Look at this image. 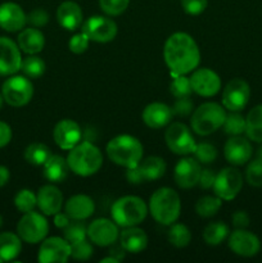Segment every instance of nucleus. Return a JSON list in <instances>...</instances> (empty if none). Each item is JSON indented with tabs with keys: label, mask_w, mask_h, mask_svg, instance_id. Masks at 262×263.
<instances>
[{
	"label": "nucleus",
	"mask_w": 262,
	"mask_h": 263,
	"mask_svg": "<svg viewBox=\"0 0 262 263\" xmlns=\"http://www.w3.org/2000/svg\"><path fill=\"white\" fill-rule=\"evenodd\" d=\"M202 166L195 158L185 157L181 158L175 166L174 179L180 189H192L199 181Z\"/></svg>",
	"instance_id": "nucleus-20"
},
{
	"label": "nucleus",
	"mask_w": 262,
	"mask_h": 263,
	"mask_svg": "<svg viewBox=\"0 0 262 263\" xmlns=\"http://www.w3.org/2000/svg\"><path fill=\"white\" fill-rule=\"evenodd\" d=\"M44 177L51 184H61L68 177L69 166L67 158L58 156V154H51L50 158L44 163Z\"/></svg>",
	"instance_id": "nucleus-28"
},
{
	"label": "nucleus",
	"mask_w": 262,
	"mask_h": 263,
	"mask_svg": "<svg viewBox=\"0 0 262 263\" xmlns=\"http://www.w3.org/2000/svg\"><path fill=\"white\" fill-rule=\"evenodd\" d=\"M193 92L203 98L215 97L221 90V79L215 71L210 68H197L189 77Z\"/></svg>",
	"instance_id": "nucleus-16"
},
{
	"label": "nucleus",
	"mask_w": 262,
	"mask_h": 263,
	"mask_svg": "<svg viewBox=\"0 0 262 263\" xmlns=\"http://www.w3.org/2000/svg\"><path fill=\"white\" fill-rule=\"evenodd\" d=\"M244 184V177L239 170L235 167H226L216 174L215 184H213V192L220 199L225 202L235 199L241 192Z\"/></svg>",
	"instance_id": "nucleus-11"
},
{
	"label": "nucleus",
	"mask_w": 262,
	"mask_h": 263,
	"mask_svg": "<svg viewBox=\"0 0 262 263\" xmlns=\"http://www.w3.org/2000/svg\"><path fill=\"white\" fill-rule=\"evenodd\" d=\"M38 207L41 213L45 216H54L55 213L61 212L63 207V194L55 185H44L39 189L38 194Z\"/></svg>",
	"instance_id": "nucleus-23"
},
{
	"label": "nucleus",
	"mask_w": 262,
	"mask_h": 263,
	"mask_svg": "<svg viewBox=\"0 0 262 263\" xmlns=\"http://www.w3.org/2000/svg\"><path fill=\"white\" fill-rule=\"evenodd\" d=\"M22 55L17 43L0 36V76H12L21 71Z\"/></svg>",
	"instance_id": "nucleus-17"
},
{
	"label": "nucleus",
	"mask_w": 262,
	"mask_h": 263,
	"mask_svg": "<svg viewBox=\"0 0 262 263\" xmlns=\"http://www.w3.org/2000/svg\"><path fill=\"white\" fill-rule=\"evenodd\" d=\"M193 154H194L195 159H197L199 163L210 164L216 161V158H217L218 156V152L215 145H212L211 143H207V141H203V143H198L197 145H195Z\"/></svg>",
	"instance_id": "nucleus-41"
},
{
	"label": "nucleus",
	"mask_w": 262,
	"mask_h": 263,
	"mask_svg": "<svg viewBox=\"0 0 262 263\" xmlns=\"http://www.w3.org/2000/svg\"><path fill=\"white\" fill-rule=\"evenodd\" d=\"M257 158L262 159V145L259 146V149H258V151H257Z\"/></svg>",
	"instance_id": "nucleus-56"
},
{
	"label": "nucleus",
	"mask_w": 262,
	"mask_h": 263,
	"mask_svg": "<svg viewBox=\"0 0 262 263\" xmlns=\"http://www.w3.org/2000/svg\"><path fill=\"white\" fill-rule=\"evenodd\" d=\"M249 98H251L249 84L246 80L236 77L225 85L221 103L229 112H240L247 107Z\"/></svg>",
	"instance_id": "nucleus-12"
},
{
	"label": "nucleus",
	"mask_w": 262,
	"mask_h": 263,
	"mask_svg": "<svg viewBox=\"0 0 262 263\" xmlns=\"http://www.w3.org/2000/svg\"><path fill=\"white\" fill-rule=\"evenodd\" d=\"M90 40L84 32L76 33V35L72 36L68 41V49L73 54H82L87 50L89 48Z\"/></svg>",
	"instance_id": "nucleus-45"
},
{
	"label": "nucleus",
	"mask_w": 262,
	"mask_h": 263,
	"mask_svg": "<svg viewBox=\"0 0 262 263\" xmlns=\"http://www.w3.org/2000/svg\"><path fill=\"white\" fill-rule=\"evenodd\" d=\"M3 103H4V98H3V94H0V109L3 107Z\"/></svg>",
	"instance_id": "nucleus-57"
},
{
	"label": "nucleus",
	"mask_w": 262,
	"mask_h": 263,
	"mask_svg": "<svg viewBox=\"0 0 262 263\" xmlns=\"http://www.w3.org/2000/svg\"><path fill=\"white\" fill-rule=\"evenodd\" d=\"M81 31L94 43H110L118 33L117 23L109 15H91L81 26Z\"/></svg>",
	"instance_id": "nucleus-10"
},
{
	"label": "nucleus",
	"mask_w": 262,
	"mask_h": 263,
	"mask_svg": "<svg viewBox=\"0 0 262 263\" xmlns=\"http://www.w3.org/2000/svg\"><path fill=\"white\" fill-rule=\"evenodd\" d=\"M10 179V172L8 170V167L0 166V187L5 186V185L9 182Z\"/></svg>",
	"instance_id": "nucleus-54"
},
{
	"label": "nucleus",
	"mask_w": 262,
	"mask_h": 263,
	"mask_svg": "<svg viewBox=\"0 0 262 263\" xmlns=\"http://www.w3.org/2000/svg\"><path fill=\"white\" fill-rule=\"evenodd\" d=\"M2 94L4 102L10 107H25L33 97V85L25 74H12L3 84Z\"/></svg>",
	"instance_id": "nucleus-7"
},
{
	"label": "nucleus",
	"mask_w": 262,
	"mask_h": 263,
	"mask_svg": "<svg viewBox=\"0 0 262 263\" xmlns=\"http://www.w3.org/2000/svg\"><path fill=\"white\" fill-rule=\"evenodd\" d=\"M118 240L123 251L133 254L141 253L148 246V235L143 229L138 226L123 228V230L120 233Z\"/></svg>",
	"instance_id": "nucleus-26"
},
{
	"label": "nucleus",
	"mask_w": 262,
	"mask_h": 263,
	"mask_svg": "<svg viewBox=\"0 0 262 263\" xmlns=\"http://www.w3.org/2000/svg\"><path fill=\"white\" fill-rule=\"evenodd\" d=\"M174 113L170 105L161 102H153L146 105L141 113V118L145 126L153 130H159L171 123Z\"/></svg>",
	"instance_id": "nucleus-22"
},
{
	"label": "nucleus",
	"mask_w": 262,
	"mask_h": 263,
	"mask_svg": "<svg viewBox=\"0 0 262 263\" xmlns=\"http://www.w3.org/2000/svg\"><path fill=\"white\" fill-rule=\"evenodd\" d=\"M226 112L223 105L215 102H205L193 110L190 127L199 136H208L222 127Z\"/></svg>",
	"instance_id": "nucleus-6"
},
{
	"label": "nucleus",
	"mask_w": 262,
	"mask_h": 263,
	"mask_svg": "<svg viewBox=\"0 0 262 263\" xmlns=\"http://www.w3.org/2000/svg\"><path fill=\"white\" fill-rule=\"evenodd\" d=\"M231 222L236 229H246L249 226L251 222V217L246 211H236L231 216Z\"/></svg>",
	"instance_id": "nucleus-50"
},
{
	"label": "nucleus",
	"mask_w": 262,
	"mask_h": 263,
	"mask_svg": "<svg viewBox=\"0 0 262 263\" xmlns=\"http://www.w3.org/2000/svg\"><path fill=\"white\" fill-rule=\"evenodd\" d=\"M138 170L143 182L156 181V180H159L166 174L167 164L161 157L152 156L145 158L144 161L141 159L140 163L138 164Z\"/></svg>",
	"instance_id": "nucleus-29"
},
{
	"label": "nucleus",
	"mask_w": 262,
	"mask_h": 263,
	"mask_svg": "<svg viewBox=\"0 0 262 263\" xmlns=\"http://www.w3.org/2000/svg\"><path fill=\"white\" fill-rule=\"evenodd\" d=\"M67 162L69 170L74 175L89 177L100 171L103 166V154L95 144L90 140H84L69 149Z\"/></svg>",
	"instance_id": "nucleus-2"
},
{
	"label": "nucleus",
	"mask_w": 262,
	"mask_h": 263,
	"mask_svg": "<svg viewBox=\"0 0 262 263\" xmlns=\"http://www.w3.org/2000/svg\"><path fill=\"white\" fill-rule=\"evenodd\" d=\"M228 244L234 254L244 258H252L261 251V240L258 236L246 229H236L229 234Z\"/></svg>",
	"instance_id": "nucleus-13"
},
{
	"label": "nucleus",
	"mask_w": 262,
	"mask_h": 263,
	"mask_svg": "<svg viewBox=\"0 0 262 263\" xmlns=\"http://www.w3.org/2000/svg\"><path fill=\"white\" fill-rule=\"evenodd\" d=\"M170 91L175 98H186L193 94L192 82L186 74H179V76L172 77V81L170 84Z\"/></svg>",
	"instance_id": "nucleus-40"
},
{
	"label": "nucleus",
	"mask_w": 262,
	"mask_h": 263,
	"mask_svg": "<svg viewBox=\"0 0 262 263\" xmlns=\"http://www.w3.org/2000/svg\"><path fill=\"white\" fill-rule=\"evenodd\" d=\"M53 139L59 148L69 151L82 140V130L76 121L64 118L54 126Z\"/></svg>",
	"instance_id": "nucleus-19"
},
{
	"label": "nucleus",
	"mask_w": 262,
	"mask_h": 263,
	"mask_svg": "<svg viewBox=\"0 0 262 263\" xmlns=\"http://www.w3.org/2000/svg\"><path fill=\"white\" fill-rule=\"evenodd\" d=\"M223 156L231 166H244L253 156L251 140L241 135L230 136L223 145Z\"/></svg>",
	"instance_id": "nucleus-18"
},
{
	"label": "nucleus",
	"mask_w": 262,
	"mask_h": 263,
	"mask_svg": "<svg viewBox=\"0 0 262 263\" xmlns=\"http://www.w3.org/2000/svg\"><path fill=\"white\" fill-rule=\"evenodd\" d=\"M163 59L171 77L192 73L200 63L199 46L189 33L175 32L164 43Z\"/></svg>",
	"instance_id": "nucleus-1"
},
{
	"label": "nucleus",
	"mask_w": 262,
	"mask_h": 263,
	"mask_svg": "<svg viewBox=\"0 0 262 263\" xmlns=\"http://www.w3.org/2000/svg\"><path fill=\"white\" fill-rule=\"evenodd\" d=\"M64 212L68 215L71 220L85 221L91 217L95 212V203L89 195L76 194L64 203Z\"/></svg>",
	"instance_id": "nucleus-24"
},
{
	"label": "nucleus",
	"mask_w": 262,
	"mask_h": 263,
	"mask_svg": "<svg viewBox=\"0 0 262 263\" xmlns=\"http://www.w3.org/2000/svg\"><path fill=\"white\" fill-rule=\"evenodd\" d=\"M48 233L49 222L44 213L35 212V211L23 213L17 223V234L25 243H41L48 236Z\"/></svg>",
	"instance_id": "nucleus-8"
},
{
	"label": "nucleus",
	"mask_w": 262,
	"mask_h": 263,
	"mask_svg": "<svg viewBox=\"0 0 262 263\" xmlns=\"http://www.w3.org/2000/svg\"><path fill=\"white\" fill-rule=\"evenodd\" d=\"M120 226L109 218H97L87 226V238L90 243L98 247L113 246L120 238Z\"/></svg>",
	"instance_id": "nucleus-14"
},
{
	"label": "nucleus",
	"mask_w": 262,
	"mask_h": 263,
	"mask_svg": "<svg viewBox=\"0 0 262 263\" xmlns=\"http://www.w3.org/2000/svg\"><path fill=\"white\" fill-rule=\"evenodd\" d=\"M105 152L110 161L123 168H131L143 159L144 148L138 138L133 135H118L108 141Z\"/></svg>",
	"instance_id": "nucleus-4"
},
{
	"label": "nucleus",
	"mask_w": 262,
	"mask_h": 263,
	"mask_svg": "<svg viewBox=\"0 0 262 263\" xmlns=\"http://www.w3.org/2000/svg\"><path fill=\"white\" fill-rule=\"evenodd\" d=\"M3 223H4V220H3V216L0 215V228H2V226H3Z\"/></svg>",
	"instance_id": "nucleus-58"
},
{
	"label": "nucleus",
	"mask_w": 262,
	"mask_h": 263,
	"mask_svg": "<svg viewBox=\"0 0 262 263\" xmlns=\"http://www.w3.org/2000/svg\"><path fill=\"white\" fill-rule=\"evenodd\" d=\"M102 263H107V262H110V263H117L120 262V259L118 258H115V257H105V258H103L102 261H100Z\"/></svg>",
	"instance_id": "nucleus-55"
},
{
	"label": "nucleus",
	"mask_w": 262,
	"mask_h": 263,
	"mask_svg": "<svg viewBox=\"0 0 262 263\" xmlns=\"http://www.w3.org/2000/svg\"><path fill=\"white\" fill-rule=\"evenodd\" d=\"M193 109H194V104L190 100V97L177 98L174 107H172V113L177 117H188L189 115H192Z\"/></svg>",
	"instance_id": "nucleus-47"
},
{
	"label": "nucleus",
	"mask_w": 262,
	"mask_h": 263,
	"mask_svg": "<svg viewBox=\"0 0 262 263\" xmlns=\"http://www.w3.org/2000/svg\"><path fill=\"white\" fill-rule=\"evenodd\" d=\"M208 0H181L184 12L189 15H199L207 9Z\"/></svg>",
	"instance_id": "nucleus-48"
},
{
	"label": "nucleus",
	"mask_w": 262,
	"mask_h": 263,
	"mask_svg": "<svg viewBox=\"0 0 262 263\" xmlns=\"http://www.w3.org/2000/svg\"><path fill=\"white\" fill-rule=\"evenodd\" d=\"M222 127L223 131L230 136L243 135L246 133V117L239 112H230V115H226Z\"/></svg>",
	"instance_id": "nucleus-38"
},
{
	"label": "nucleus",
	"mask_w": 262,
	"mask_h": 263,
	"mask_svg": "<svg viewBox=\"0 0 262 263\" xmlns=\"http://www.w3.org/2000/svg\"><path fill=\"white\" fill-rule=\"evenodd\" d=\"M244 134L253 143H262V104L256 105L248 112Z\"/></svg>",
	"instance_id": "nucleus-31"
},
{
	"label": "nucleus",
	"mask_w": 262,
	"mask_h": 263,
	"mask_svg": "<svg viewBox=\"0 0 262 263\" xmlns=\"http://www.w3.org/2000/svg\"><path fill=\"white\" fill-rule=\"evenodd\" d=\"M21 71L23 72L26 77L28 79H40L46 71V64L38 54H30L22 59V64H21Z\"/></svg>",
	"instance_id": "nucleus-35"
},
{
	"label": "nucleus",
	"mask_w": 262,
	"mask_h": 263,
	"mask_svg": "<svg viewBox=\"0 0 262 263\" xmlns=\"http://www.w3.org/2000/svg\"><path fill=\"white\" fill-rule=\"evenodd\" d=\"M57 21L64 30H77L84 23L81 7L76 2H71V0L63 2L57 9Z\"/></svg>",
	"instance_id": "nucleus-25"
},
{
	"label": "nucleus",
	"mask_w": 262,
	"mask_h": 263,
	"mask_svg": "<svg viewBox=\"0 0 262 263\" xmlns=\"http://www.w3.org/2000/svg\"><path fill=\"white\" fill-rule=\"evenodd\" d=\"M92 246L86 239L71 244V257L76 261H87L92 256Z\"/></svg>",
	"instance_id": "nucleus-44"
},
{
	"label": "nucleus",
	"mask_w": 262,
	"mask_h": 263,
	"mask_svg": "<svg viewBox=\"0 0 262 263\" xmlns=\"http://www.w3.org/2000/svg\"><path fill=\"white\" fill-rule=\"evenodd\" d=\"M221 207H222V199H220L217 195H204L195 203V212L199 217L211 218L217 215Z\"/></svg>",
	"instance_id": "nucleus-34"
},
{
	"label": "nucleus",
	"mask_w": 262,
	"mask_h": 263,
	"mask_svg": "<svg viewBox=\"0 0 262 263\" xmlns=\"http://www.w3.org/2000/svg\"><path fill=\"white\" fill-rule=\"evenodd\" d=\"M164 141L170 151L177 156H188L194 152L197 141L192 130L182 122H171L164 133Z\"/></svg>",
	"instance_id": "nucleus-9"
},
{
	"label": "nucleus",
	"mask_w": 262,
	"mask_h": 263,
	"mask_svg": "<svg viewBox=\"0 0 262 263\" xmlns=\"http://www.w3.org/2000/svg\"><path fill=\"white\" fill-rule=\"evenodd\" d=\"M148 210L153 220L159 225H172L179 220L181 213L180 195L171 187H159L151 195Z\"/></svg>",
	"instance_id": "nucleus-3"
},
{
	"label": "nucleus",
	"mask_w": 262,
	"mask_h": 263,
	"mask_svg": "<svg viewBox=\"0 0 262 263\" xmlns=\"http://www.w3.org/2000/svg\"><path fill=\"white\" fill-rule=\"evenodd\" d=\"M126 179H127V181L130 182V184H134V185L143 184V180H141L140 174H139L138 166L127 168V171H126Z\"/></svg>",
	"instance_id": "nucleus-52"
},
{
	"label": "nucleus",
	"mask_w": 262,
	"mask_h": 263,
	"mask_svg": "<svg viewBox=\"0 0 262 263\" xmlns=\"http://www.w3.org/2000/svg\"><path fill=\"white\" fill-rule=\"evenodd\" d=\"M69 221H71V218L68 217V215L66 212H58L54 215V225H55V228L62 229V230L68 225Z\"/></svg>",
	"instance_id": "nucleus-53"
},
{
	"label": "nucleus",
	"mask_w": 262,
	"mask_h": 263,
	"mask_svg": "<svg viewBox=\"0 0 262 263\" xmlns=\"http://www.w3.org/2000/svg\"><path fill=\"white\" fill-rule=\"evenodd\" d=\"M27 23V14L17 3L7 2L0 5V27L8 32H18Z\"/></svg>",
	"instance_id": "nucleus-21"
},
{
	"label": "nucleus",
	"mask_w": 262,
	"mask_h": 263,
	"mask_svg": "<svg viewBox=\"0 0 262 263\" xmlns=\"http://www.w3.org/2000/svg\"><path fill=\"white\" fill-rule=\"evenodd\" d=\"M167 238H169L171 246L176 247V248H185L192 241V233H190L189 228L184 223L174 222L172 225H170Z\"/></svg>",
	"instance_id": "nucleus-36"
},
{
	"label": "nucleus",
	"mask_w": 262,
	"mask_h": 263,
	"mask_svg": "<svg viewBox=\"0 0 262 263\" xmlns=\"http://www.w3.org/2000/svg\"><path fill=\"white\" fill-rule=\"evenodd\" d=\"M246 181L253 187L262 186V159L256 158L248 162L246 168Z\"/></svg>",
	"instance_id": "nucleus-42"
},
{
	"label": "nucleus",
	"mask_w": 262,
	"mask_h": 263,
	"mask_svg": "<svg viewBox=\"0 0 262 263\" xmlns=\"http://www.w3.org/2000/svg\"><path fill=\"white\" fill-rule=\"evenodd\" d=\"M17 44L21 51L26 53L27 55L39 54L40 51H43L44 46H45V37L39 28L26 27L21 30Z\"/></svg>",
	"instance_id": "nucleus-27"
},
{
	"label": "nucleus",
	"mask_w": 262,
	"mask_h": 263,
	"mask_svg": "<svg viewBox=\"0 0 262 263\" xmlns=\"http://www.w3.org/2000/svg\"><path fill=\"white\" fill-rule=\"evenodd\" d=\"M12 140V128L4 121H0V148H4Z\"/></svg>",
	"instance_id": "nucleus-51"
},
{
	"label": "nucleus",
	"mask_w": 262,
	"mask_h": 263,
	"mask_svg": "<svg viewBox=\"0 0 262 263\" xmlns=\"http://www.w3.org/2000/svg\"><path fill=\"white\" fill-rule=\"evenodd\" d=\"M99 5L105 15L117 17L125 13L130 5V0H99Z\"/></svg>",
	"instance_id": "nucleus-43"
},
{
	"label": "nucleus",
	"mask_w": 262,
	"mask_h": 263,
	"mask_svg": "<svg viewBox=\"0 0 262 263\" xmlns=\"http://www.w3.org/2000/svg\"><path fill=\"white\" fill-rule=\"evenodd\" d=\"M71 257V244L64 238H45L39 248L38 261L41 263H64Z\"/></svg>",
	"instance_id": "nucleus-15"
},
{
	"label": "nucleus",
	"mask_w": 262,
	"mask_h": 263,
	"mask_svg": "<svg viewBox=\"0 0 262 263\" xmlns=\"http://www.w3.org/2000/svg\"><path fill=\"white\" fill-rule=\"evenodd\" d=\"M22 251V239L18 234L7 233L0 234V263L14 261Z\"/></svg>",
	"instance_id": "nucleus-30"
},
{
	"label": "nucleus",
	"mask_w": 262,
	"mask_h": 263,
	"mask_svg": "<svg viewBox=\"0 0 262 263\" xmlns=\"http://www.w3.org/2000/svg\"><path fill=\"white\" fill-rule=\"evenodd\" d=\"M14 205L21 213L31 212L38 207V198L32 190L22 189L15 194Z\"/></svg>",
	"instance_id": "nucleus-39"
},
{
	"label": "nucleus",
	"mask_w": 262,
	"mask_h": 263,
	"mask_svg": "<svg viewBox=\"0 0 262 263\" xmlns=\"http://www.w3.org/2000/svg\"><path fill=\"white\" fill-rule=\"evenodd\" d=\"M148 212L146 203L136 195H125L118 198L110 208L112 220L121 228L139 226L145 220Z\"/></svg>",
	"instance_id": "nucleus-5"
},
{
	"label": "nucleus",
	"mask_w": 262,
	"mask_h": 263,
	"mask_svg": "<svg viewBox=\"0 0 262 263\" xmlns=\"http://www.w3.org/2000/svg\"><path fill=\"white\" fill-rule=\"evenodd\" d=\"M229 234H230L229 226L222 221H216L205 226L202 236L207 246L217 247L229 238Z\"/></svg>",
	"instance_id": "nucleus-32"
},
{
	"label": "nucleus",
	"mask_w": 262,
	"mask_h": 263,
	"mask_svg": "<svg viewBox=\"0 0 262 263\" xmlns=\"http://www.w3.org/2000/svg\"><path fill=\"white\" fill-rule=\"evenodd\" d=\"M215 180H216V174L213 172V170L204 168L202 170V172H200V177H199V181H198V185L204 190L212 189L213 184H215Z\"/></svg>",
	"instance_id": "nucleus-49"
},
{
	"label": "nucleus",
	"mask_w": 262,
	"mask_h": 263,
	"mask_svg": "<svg viewBox=\"0 0 262 263\" xmlns=\"http://www.w3.org/2000/svg\"><path fill=\"white\" fill-rule=\"evenodd\" d=\"M49 20H50L49 13L43 8H36L27 14V23H30L32 27L36 28L45 27L49 23Z\"/></svg>",
	"instance_id": "nucleus-46"
},
{
	"label": "nucleus",
	"mask_w": 262,
	"mask_h": 263,
	"mask_svg": "<svg viewBox=\"0 0 262 263\" xmlns=\"http://www.w3.org/2000/svg\"><path fill=\"white\" fill-rule=\"evenodd\" d=\"M25 159L32 166H44L51 157V151L48 145L43 143H32L25 149Z\"/></svg>",
	"instance_id": "nucleus-33"
},
{
	"label": "nucleus",
	"mask_w": 262,
	"mask_h": 263,
	"mask_svg": "<svg viewBox=\"0 0 262 263\" xmlns=\"http://www.w3.org/2000/svg\"><path fill=\"white\" fill-rule=\"evenodd\" d=\"M63 238L69 244L84 240L87 238V226L85 225L84 221L71 220L68 225L63 229Z\"/></svg>",
	"instance_id": "nucleus-37"
}]
</instances>
